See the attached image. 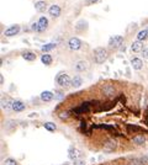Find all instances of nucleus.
I'll return each instance as SVG.
<instances>
[{
	"instance_id": "dca6fc26",
	"label": "nucleus",
	"mask_w": 148,
	"mask_h": 165,
	"mask_svg": "<svg viewBox=\"0 0 148 165\" xmlns=\"http://www.w3.org/2000/svg\"><path fill=\"white\" fill-rule=\"evenodd\" d=\"M81 84H83V79H81V77L75 75L74 78H72V86H73V88L78 89V88H80V86H81Z\"/></svg>"
},
{
	"instance_id": "7c9ffc66",
	"label": "nucleus",
	"mask_w": 148,
	"mask_h": 165,
	"mask_svg": "<svg viewBox=\"0 0 148 165\" xmlns=\"http://www.w3.org/2000/svg\"><path fill=\"white\" fill-rule=\"evenodd\" d=\"M54 97L57 100H61V99H63V92L62 91H56V94H54Z\"/></svg>"
},
{
	"instance_id": "4468645a",
	"label": "nucleus",
	"mask_w": 148,
	"mask_h": 165,
	"mask_svg": "<svg viewBox=\"0 0 148 165\" xmlns=\"http://www.w3.org/2000/svg\"><path fill=\"white\" fill-rule=\"evenodd\" d=\"M40 97H41V100H42L43 102H50V101H52L54 99V95L51 91H43L42 94H41Z\"/></svg>"
},
{
	"instance_id": "f704fd0d",
	"label": "nucleus",
	"mask_w": 148,
	"mask_h": 165,
	"mask_svg": "<svg viewBox=\"0 0 148 165\" xmlns=\"http://www.w3.org/2000/svg\"><path fill=\"white\" fill-rule=\"evenodd\" d=\"M98 0H85V4L87 5H91V4H95Z\"/></svg>"
},
{
	"instance_id": "2eb2a0df",
	"label": "nucleus",
	"mask_w": 148,
	"mask_h": 165,
	"mask_svg": "<svg viewBox=\"0 0 148 165\" xmlns=\"http://www.w3.org/2000/svg\"><path fill=\"white\" fill-rule=\"evenodd\" d=\"M38 22V25H40V28H41V32H43L44 30H46L48 27V18L46 16H42V17H40V20L37 21Z\"/></svg>"
},
{
	"instance_id": "7ed1b4c3",
	"label": "nucleus",
	"mask_w": 148,
	"mask_h": 165,
	"mask_svg": "<svg viewBox=\"0 0 148 165\" xmlns=\"http://www.w3.org/2000/svg\"><path fill=\"white\" fill-rule=\"evenodd\" d=\"M56 81H57V84L59 86H62V88H69V86H72V78H70L68 74L65 73H61L57 77V79H56Z\"/></svg>"
},
{
	"instance_id": "6ab92c4d",
	"label": "nucleus",
	"mask_w": 148,
	"mask_h": 165,
	"mask_svg": "<svg viewBox=\"0 0 148 165\" xmlns=\"http://www.w3.org/2000/svg\"><path fill=\"white\" fill-rule=\"evenodd\" d=\"M102 92L105 96H112V95H115V88L111 85H106V86H104Z\"/></svg>"
},
{
	"instance_id": "cd10ccee",
	"label": "nucleus",
	"mask_w": 148,
	"mask_h": 165,
	"mask_svg": "<svg viewBox=\"0 0 148 165\" xmlns=\"http://www.w3.org/2000/svg\"><path fill=\"white\" fill-rule=\"evenodd\" d=\"M69 115H70L69 111H62L58 116H59V118H61V119H67V118L69 117Z\"/></svg>"
},
{
	"instance_id": "1a4fd4ad",
	"label": "nucleus",
	"mask_w": 148,
	"mask_h": 165,
	"mask_svg": "<svg viewBox=\"0 0 148 165\" xmlns=\"http://www.w3.org/2000/svg\"><path fill=\"white\" fill-rule=\"evenodd\" d=\"M131 51L133 53H141L143 51V43L141 41H135L131 46Z\"/></svg>"
},
{
	"instance_id": "5701e85b",
	"label": "nucleus",
	"mask_w": 148,
	"mask_h": 165,
	"mask_svg": "<svg viewBox=\"0 0 148 165\" xmlns=\"http://www.w3.org/2000/svg\"><path fill=\"white\" fill-rule=\"evenodd\" d=\"M54 48H56V43H47V44H44V46H42L41 51H42L43 53H47V52L54 50Z\"/></svg>"
},
{
	"instance_id": "4be33fe9",
	"label": "nucleus",
	"mask_w": 148,
	"mask_h": 165,
	"mask_svg": "<svg viewBox=\"0 0 148 165\" xmlns=\"http://www.w3.org/2000/svg\"><path fill=\"white\" fill-rule=\"evenodd\" d=\"M41 62H42L44 65H51L52 64V57L48 53H43L42 57H41Z\"/></svg>"
},
{
	"instance_id": "f8f14e48",
	"label": "nucleus",
	"mask_w": 148,
	"mask_h": 165,
	"mask_svg": "<svg viewBox=\"0 0 148 165\" xmlns=\"http://www.w3.org/2000/svg\"><path fill=\"white\" fill-rule=\"evenodd\" d=\"M78 155H79V152H78V149L75 147H73V145H70L69 149H68V156L70 160H77L78 159Z\"/></svg>"
},
{
	"instance_id": "b1692460",
	"label": "nucleus",
	"mask_w": 148,
	"mask_h": 165,
	"mask_svg": "<svg viewBox=\"0 0 148 165\" xmlns=\"http://www.w3.org/2000/svg\"><path fill=\"white\" fill-rule=\"evenodd\" d=\"M43 127H44V128H46L47 131H50V132H54V131L57 129V127H56V125H54L53 122H46V123L43 125Z\"/></svg>"
},
{
	"instance_id": "9d476101",
	"label": "nucleus",
	"mask_w": 148,
	"mask_h": 165,
	"mask_svg": "<svg viewBox=\"0 0 148 165\" xmlns=\"http://www.w3.org/2000/svg\"><path fill=\"white\" fill-rule=\"evenodd\" d=\"M48 13L52 17H59L61 16V7L58 5H52L50 9H48Z\"/></svg>"
},
{
	"instance_id": "0eeeda50",
	"label": "nucleus",
	"mask_w": 148,
	"mask_h": 165,
	"mask_svg": "<svg viewBox=\"0 0 148 165\" xmlns=\"http://www.w3.org/2000/svg\"><path fill=\"white\" fill-rule=\"evenodd\" d=\"M26 108L25 104L20 100H14V104H13V111L14 112H22Z\"/></svg>"
},
{
	"instance_id": "f257e3e1",
	"label": "nucleus",
	"mask_w": 148,
	"mask_h": 165,
	"mask_svg": "<svg viewBox=\"0 0 148 165\" xmlns=\"http://www.w3.org/2000/svg\"><path fill=\"white\" fill-rule=\"evenodd\" d=\"M91 107H94V106H92V101H85V102H83L81 105H79V106L72 108V114L75 115L77 117H79L80 115L87 114V112L90 111Z\"/></svg>"
},
{
	"instance_id": "473e14b6",
	"label": "nucleus",
	"mask_w": 148,
	"mask_h": 165,
	"mask_svg": "<svg viewBox=\"0 0 148 165\" xmlns=\"http://www.w3.org/2000/svg\"><path fill=\"white\" fill-rule=\"evenodd\" d=\"M141 160H142L143 165H148V156H141Z\"/></svg>"
},
{
	"instance_id": "423d86ee",
	"label": "nucleus",
	"mask_w": 148,
	"mask_h": 165,
	"mask_svg": "<svg viewBox=\"0 0 148 165\" xmlns=\"http://www.w3.org/2000/svg\"><path fill=\"white\" fill-rule=\"evenodd\" d=\"M18 32H20V26H18V25H13V26H10V27H7L5 30L4 35H5L6 37H13V36H16Z\"/></svg>"
},
{
	"instance_id": "a878e982",
	"label": "nucleus",
	"mask_w": 148,
	"mask_h": 165,
	"mask_svg": "<svg viewBox=\"0 0 148 165\" xmlns=\"http://www.w3.org/2000/svg\"><path fill=\"white\" fill-rule=\"evenodd\" d=\"M4 165H18V164H17V162H16L15 159H13V158H7V159L4 160Z\"/></svg>"
},
{
	"instance_id": "4c0bfd02",
	"label": "nucleus",
	"mask_w": 148,
	"mask_h": 165,
	"mask_svg": "<svg viewBox=\"0 0 148 165\" xmlns=\"http://www.w3.org/2000/svg\"><path fill=\"white\" fill-rule=\"evenodd\" d=\"M64 165H69V163H65V164H64Z\"/></svg>"
},
{
	"instance_id": "6e6552de",
	"label": "nucleus",
	"mask_w": 148,
	"mask_h": 165,
	"mask_svg": "<svg viewBox=\"0 0 148 165\" xmlns=\"http://www.w3.org/2000/svg\"><path fill=\"white\" fill-rule=\"evenodd\" d=\"M131 65L135 70H139V69H142V67H143V62L141 58L135 57V58L131 59Z\"/></svg>"
},
{
	"instance_id": "a211bd4d",
	"label": "nucleus",
	"mask_w": 148,
	"mask_h": 165,
	"mask_svg": "<svg viewBox=\"0 0 148 165\" xmlns=\"http://www.w3.org/2000/svg\"><path fill=\"white\" fill-rule=\"evenodd\" d=\"M22 58L25 59V61H27V62H33L36 59V54L33 53V52H24L22 53Z\"/></svg>"
},
{
	"instance_id": "39448f33",
	"label": "nucleus",
	"mask_w": 148,
	"mask_h": 165,
	"mask_svg": "<svg viewBox=\"0 0 148 165\" xmlns=\"http://www.w3.org/2000/svg\"><path fill=\"white\" fill-rule=\"evenodd\" d=\"M68 47H69V50H72V51H78L81 47V41L79 38H77V37H72V38L68 41Z\"/></svg>"
},
{
	"instance_id": "20e7f679",
	"label": "nucleus",
	"mask_w": 148,
	"mask_h": 165,
	"mask_svg": "<svg viewBox=\"0 0 148 165\" xmlns=\"http://www.w3.org/2000/svg\"><path fill=\"white\" fill-rule=\"evenodd\" d=\"M124 43V37L122 36H114L109 41V47L110 48H118Z\"/></svg>"
},
{
	"instance_id": "f03ea898",
	"label": "nucleus",
	"mask_w": 148,
	"mask_h": 165,
	"mask_svg": "<svg viewBox=\"0 0 148 165\" xmlns=\"http://www.w3.org/2000/svg\"><path fill=\"white\" fill-rule=\"evenodd\" d=\"M92 58H94V62L98 63V64H102L104 62L106 61L107 58V51L102 47H99L94 50V53H92Z\"/></svg>"
},
{
	"instance_id": "f3484780",
	"label": "nucleus",
	"mask_w": 148,
	"mask_h": 165,
	"mask_svg": "<svg viewBox=\"0 0 148 165\" xmlns=\"http://www.w3.org/2000/svg\"><path fill=\"white\" fill-rule=\"evenodd\" d=\"M46 7H47V3L43 1V0H40V1L35 3V9L37 11H40V13H42V11L46 10Z\"/></svg>"
},
{
	"instance_id": "393cba45",
	"label": "nucleus",
	"mask_w": 148,
	"mask_h": 165,
	"mask_svg": "<svg viewBox=\"0 0 148 165\" xmlns=\"http://www.w3.org/2000/svg\"><path fill=\"white\" fill-rule=\"evenodd\" d=\"M85 27H87V22L83 21V20L79 21V22H78V24L75 25V28L78 30V31H81V30L85 28Z\"/></svg>"
},
{
	"instance_id": "aec40b11",
	"label": "nucleus",
	"mask_w": 148,
	"mask_h": 165,
	"mask_svg": "<svg viewBox=\"0 0 148 165\" xmlns=\"http://www.w3.org/2000/svg\"><path fill=\"white\" fill-rule=\"evenodd\" d=\"M133 143H135L136 145H138V147H141V145H144V143H146V138H144V136H136L132 138Z\"/></svg>"
},
{
	"instance_id": "bb28decb",
	"label": "nucleus",
	"mask_w": 148,
	"mask_h": 165,
	"mask_svg": "<svg viewBox=\"0 0 148 165\" xmlns=\"http://www.w3.org/2000/svg\"><path fill=\"white\" fill-rule=\"evenodd\" d=\"M130 165H143V163L141 160V158H135L130 160Z\"/></svg>"
},
{
	"instance_id": "9b49d317",
	"label": "nucleus",
	"mask_w": 148,
	"mask_h": 165,
	"mask_svg": "<svg viewBox=\"0 0 148 165\" xmlns=\"http://www.w3.org/2000/svg\"><path fill=\"white\" fill-rule=\"evenodd\" d=\"M74 68H75L77 72L83 73V72H85V70L88 69V63L85 61H79V62L75 63V67H74Z\"/></svg>"
},
{
	"instance_id": "c756f323",
	"label": "nucleus",
	"mask_w": 148,
	"mask_h": 165,
	"mask_svg": "<svg viewBox=\"0 0 148 165\" xmlns=\"http://www.w3.org/2000/svg\"><path fill=\"white\" fill-rule=\"evenodd\" d=\"M5 126H6V128H14V127H16V122H14V121H7Z\"/></svg>"
},
{
	"instance_id": "412c9836",
	"label": "nucleus",
	"mask_w": 148,
	"mask_h": 165,
	"mask_svg": "<svg viewBox=\"0 0 148 165\" xmlns=\"http://www.w3.org/2000/svg\"><path fill=\"white\" fill-rule=\"evenodd\" d=\"M137 41H144V40H147L148 38V28H144V30H142V31H139L138 33H137Z\"/></svg>"
},
{
	"instance_id": "c85d7f7f",
	"label": "nucleus",
	"mask_w": 148,
	"mask_h": 165,
	"mask_svg": "<svg viewBox=\"0 0 148 165\" xmlns=\"http://www.w3.org/2000/svg\"><path fill=\"white\" fill-rule=\"evenodd\" d=\"M31 28H32V31H35V32H41V28H40L38 22H33L32 26H31Z\"/></svg>"
},
{
	"instance_id": "c9c22d12",
	"label": "nucleus",
	"mask_w": 148,
	"mask_h": 165,
	"mask_svg": "<svg viewBox=\"0 0 148 165\" xmlns=\"http://www.w3.org/2000/svg\"><path fill=\"white\" fill-rule=\"evenodd\" d=\"M37 116H38L37 114H30V115H28V117H30V118H35V117H37Z\"/></svg>"
},
{
	"instance_id": "2f4dec72",
	"label": "nucleus",
	"mask_w": 148,
	"mask_h": 165,
	"mask_svg": "<svg viewBox=\"0 0 148 165\" xmlns=\"http://www.w3.org/2000/svg\"><path fill=\"white\" fill-rule=\"evenodd\" d=\"M74 165H85V162L81 159H77V160H74Z\"/></svg>"
},
{
	"instance_id": "72a5a7b5",
	"label": "nucleus",
	"mask_w": 148,
	"mask_h": 165,
	"mask_svg": "<svg viewBox=\"0 0 148 165\" xmlns=\"http://www.w3.org/2000/svg\"><path fill=\"white\" fill-rule=\"evenodd\" d=\"M142 55H143V58L148 59V48H146L144 51H142Z\"/></svg>"
},
{
	"instance_id": "e433bc0d",
	"label": "nucleus",
	"mask_w": 148,
	"mask_h": 165,
	"mask_svg": "<svg viewBox=\"0 0 148 165\" xmlns=\"http://www.w3.org/2000/svg\"><path fill=\"white\" fill-rule=\"evenodd\" d=\"M0 80H1V84H3V82H4V77H3V75L0 77Z\"/></svg>"
},
{
	"instance_id": "ddd939ff",
	"label": "nucleus",
	"mask_w": 148,
	"mask_h": 165,
	"mask_svg": "<svg viewBox=\"0 0 148 165\" xmlns=\"http://www.w3.org/2000/svg\"><path fill=\"white\" fill-rule=\"evenodd\" d=\"M13 104H14V101L10 100V99H5V97H3V99H1L3 110H13Z\"/></svg>"
}]
</instances>
